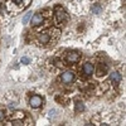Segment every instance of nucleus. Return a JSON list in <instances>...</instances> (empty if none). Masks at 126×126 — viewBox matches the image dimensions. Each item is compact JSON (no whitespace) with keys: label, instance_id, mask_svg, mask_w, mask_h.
I'll use <instances>...</instances> for the list:
<instances>
[{"label":"nucleus","instance_id":"nucleus-1","mask_svg":"<svg viewBox=\"0 0 126 126\" xmlns=\"http://www.w3.org/2000/svg\"><path fill=\"white\" fill-rule=\"evenodd\" d=\"M67 22H68V14H67V12L62 6L57 5L54 8V23H56V25L62 27V25H64Z\"/></svg>","mask_w":126,"mask_h":126},{"label":"nucleus","instance_id":"nucleus-2","mask_svg":"<svg viewBox=\"0 0 126 126\" xmlns=\"http://www.w3.org/2000/svg\"><path fill=\"white\" fill-rule=\"evenodd\" d=\"M53 29L50 30H44V32H40V33L37 35V43L39 46H48L52 43L53 40Z\"/></svg>","mask_w":126,"mask_h":126},{"label":"nucleus","instance_id":"nucleus-3","mask_svg":"<svg viewBox=\"0 0 126 126\" xmlns=\"http://www.w3.org/2000/svg\"><path fill=\"white\" fill-rule=\"evenodd\" d=\"M24 0H8L6 1V8L10 12H14L15 14L19 13L20 10H23L24 8H27L28 5H24Z\"/></svg>","mask_w":126,"mask_h":126},{"label":"nucleus","instance_id":"nucleus-4","mask_svg":"<svg viewBox=\"0 0 126 126\" xmlns=\"http://www.w3.org/2000/svg\"><path fill=\"white\" fill-rule=\"evenodd\" d=\"M46 22H47V15L43 12L35 13L33 16H32V19H30V24H32V27H33V28H38L40 25H43Z\"/></svg>","mask_w":126,"mask_h":126},{"label":"nucleus","instance_id":"nucleus-5","mask_svg":"<svg viewBox=\"0 0 126 126\" xmlns=\"http://www.w3.org/2000/svg\"><path fill=\"white\" fill-rule=\"evenodd\" d=\"M81 59V54L76 50H69L66 53V62L67 63H77Z\"/></svg>","mask_w":126,"mask_h":126},{"label":"nucleus","instance_id":"nucleus-6","mask_svg":"<svg viewBox=\"0 0 126 126\" xmlns=\"http://www.w3.org/2000/svg\"><path fill=\"white\" fill-rule=\"evenodd\" d=\"M73 79H75V73H73L72 71L63 72L62 75H61V81H62L63 83H66V85H69V83H72Z\"/></svg>","mask_w":126,"mask_h":126},{"label":"nucleus","instance_id":"nucleus-7","mask_svg":"<svg viewBox=\"0 0 126 126\" xmlns=\"http://www.w3.org/2000/svg\"><path fill=\"white\" fill-rule=\"evenodd\" d=\"M42 103H43V98H42L39 94H34V96H32L29 98V105L33 109H38L42 106Z\"/></svg>","mask_w":126,"mask_h":126},{"label":"nucleus","instance_id":"nucleus-8","mask_svg":"<svg viewBox=\"0 0 126 126\" xmlns=\"http://www.w3.org/2000/svg\"><path fill=\"white\" fill-rule=\"evenodd\" d=\"M93 71H94V67H93V64L91 62H86L85 64H83V67H82V72H83L85 76H91L93 73Z\"/></svg>","mask_w":126,"mask_h":126},{"label":"nucleus","instance_id":"nucleus-9","mask_svg":"<svg viewBox=\"0 0 126 126\" xmlns=\"http://www.w3.org/2000/svg\"><path fill=\"white\" fill-rule=\"evenodd\" d=\"M24 112H19V117H16V115H14L12 121H10V125H14V126H18V125H23L24 122Z\"/></svg>","mask_w":126,"mask_h":126},{"label":"nucleus","instance_id":"nucleus-10","mask_svg":"<svg viewBox=\"0 0 126 126\" xmlns=\"http://www.w3.org/2000/svg\"><path fill=\"white\" fill-rule=\"evenodd\" d=\"M110 79H111V82L113 83V85H117V83L121 82L122 77H121V75H120L119 72H112L111 76H110Z\"/></svg>","mask_w":126,"mask_h":126},{"label":"nucleus","instance_id":"nucleus-11","mask_svg":"<svg viewBox=\"0 0 126 126\" xmlns=\"http://www.w3.org/2000/svg\"><path fill=\"white\" fill-rule=\"evenodd\" d=\"M109 71V66L106 63H100L98 69H97V76H102V75H106Z\"/></svg>","mask_w":126,"mask_h":126},{"label":"nucleus","instance_id":"nucleus-12","mask_svg":"<svg viewBox=\"0 0 126 126\" xmlns=\"http://www.w3.org/2000/svg\"><path fill=\"white\" fill-rule=\"evenodd\" d=\"M83 110H85V105H83V102L77 101L76 102V106H75V111L77 113H79V112H83Z\"/></svg>","mask_w":126,"mask_h":126},{"label":"nucleus","instance_id":"nucleus-13","mask_svg":"<svg viewBox=\"0 0 126 126\" xmlns=\"http://www.w3.org/2000/svg\"><path fill=\"white\" fill-rule=\"evenodd\" d=\"M56 101L59 102L61 105H67V102H68L67 98H66V97H63V96H57V97H56Z\"/></svg>","mask_w":126,"mask_h":126},{"label":"nucleus","instance_id":"nucleus-14","mask_svg":"<svg viewBox=\"0 0 126 126\" xmlns=\"http://www.w3.org/2000/svg\"><path fill=\"white\" fill-rule=\"evenodd\" d=\"M101 10H102V8H101V5H98V4L93 5V8H92V12H93L94 14H98V13H101Z\"/></svg>","mask_w":126,"mask_h":126},{"label":"nucleus","instance_id":"nucleus-15","mask_svg":"<svg viewBox=\"0 0 126 126\" xmlns=\"http://www.w3.org/2000/svg\"><path fill=\"white\" fill-rule=\"evenodd\" d=\"M4 119H5V112L3 110H0V122H1Z\"/></svg>","mask_w":126,"mask_h":126},{"label":"nucleus","instance_id":"nucleus-16","mask_svg":"<svg viewBox=\"0 0 126 126\" xmlns=\"http://www.w3.org/2000/svg\"><path fill=\"white\" fill-rule=\"evenodd\" d=\"M20 62H22V63H24V64H28V63H29V58H27V57H23L22 59H20Z\"/></svg>","mask_w":126,"mask_h":126},{"label":"nucleus","instance_id":"nucleus-17","mask_svg":"<svg viewBox=\"0 0 126 126\" xmlns=\"http://www.w3.org/2000/svg\"><path fill=\"white\" fill-rule=\"evenodd\" d=\"M29 18H30V14L28 13V14H27V15L24 16V19H23V23H27V22H28V19H29Z\"/></svg>","mask_w":126,"mask_h":126},{"label":"nucleus","instance_id":"nucleus-18","mask_svg":"<svg viewBox=\"0 0 126 126\" xmlns=\"http://www.w3.org/2000/svg\"><path fill=\"white\" fill-rule=\"evenodd\" d=\"M0 8H1V1H0Z\"/></svg>","mask_w":126,"mask_h":126}]
</instances>
